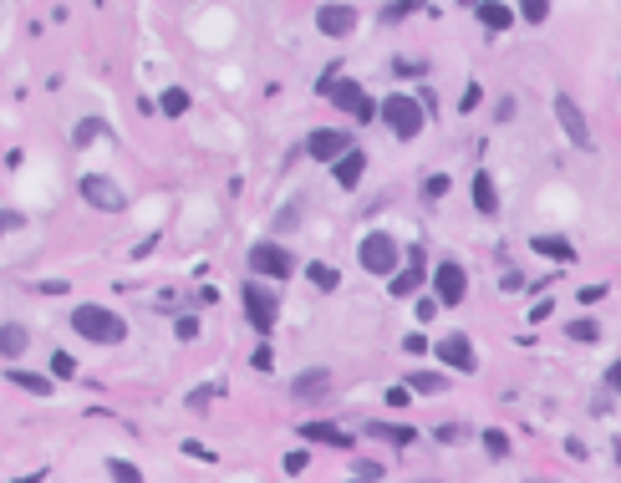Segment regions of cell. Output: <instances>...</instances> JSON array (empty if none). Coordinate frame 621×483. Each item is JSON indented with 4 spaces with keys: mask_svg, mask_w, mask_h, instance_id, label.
I'll return each instance as SVG.
<instances>
[{
    "mask_svg": "<svg viewBox=\"0 0 621 483\" xmlns=\"http://www.w3.org/2000/svg\"><path fill=\"white\" fill-rule=\"evenodd\" d=\"M72 330L87 336V341H97V346L128 341V320L117 316V310H107V305H77V310H72Z\"/></svg>",
    "mask_w": 621,
    "mask_h": 483,
    "instance_id": "cell-1",
    "label": "cell"
},
{
    "mask_svg": "<svg viewBox=\"0 0 621 483\" xmlns=\"http://www.w3.org/2000/svg\"><path fill=\"white\" fill-rule=\"evenodd\" d=\"M316 97L337 102L341 113L362 117V123H372V117H377V102L362 92V82H357V76H337V72H326L321 82H316Z\"/></svg>",
    "mask_w": 621,
    "mask_h": 483,
    "instance_id": "cell-2",
    "label": "cell"
},
{
    "mask_svg": "<svg viewBox=\"0 0 621 483\" xmlns=\"http://www.w3.org/2000/svg\"><path fill=\"white\" fill-rule=\"evenodd\" d=\"M377 117L388 123V133H392L398 143H413L418 133H423V123H428L423 102H418V97H402V92H392V97L377 102Z\"/></svg>",
    "mask_w": 621,
    "mask_h": 483,
    "instance_id": "cell-3",
    "label": "cell"
},
{
    "mask_svg": "<svg viewBox=\"0 0 621 483\" xmlns=\"http://www.w3.org/2000/svg\"><path fill=\"white\" fill-rule=\"evenodd\" d=\"M357 260H362L367 275H398V260H402V244L392 240L388 229H372L357 240Z\"/></svg>",
    "mask_w": 621,
    "mask_h": 483,
    "instance_id": "cell-4",
    "label": "cell"
},
{
    "mask_svg": "<svg viewBox=\"0 0 621 483\" xmlns=\"http://www.w3.org/2000/svg\"><path fill=\"white\" fill-rule=\"evenodd\" d=\"M77 193L92 203V209H103V214H123L128 209V189L107 173H82L77 178Z\"/></svg>",
    "mask_w": 621,
    "mask_h": 483,
    "instance_id": "cell-5",
    "label": "cell"
},
{
    "mask_svg": "<svg viewBox=\"0 0 621 483\" xmlns=\"http://www.w3.org/2000/svg\"><path fill=\"white\" fill-rule=\"evenodd\" d=\"M240 295H245L250 326H255L260 336H271L275 320H281V301H275V291H271V285H260V280H245V285H240Z\"/></svg>",
    "mask_w": 621,
    "mask_h": 483,
    "instance_id": "cell-6",
    "label": "cell"
},
{
    "mask_svg": "<svg viewBox=\"0 0 621 483\" xmlns=\"http://www.w3.org/2000/svg\"><path fill=\"white\" fill-rule=\"evenodd\" d=\"M464 295H468L464 265H458V260H439V265H433V301L439 305H464Z\"/></svg>",
    "mask_w": 621,
    "mask_h": 483,
    "instance_id": "cell-7",
    "label": "cell"
},
{
    "mask_svg": "<svg viewBox=\"0 0 621 483\" xmlns=\"http://www.w3.org/2000/svg\"><path fill=\"white\" fill-rule=\"evenodd\" d=\"M306 153L316 158V163H341L351 153V133H341V127H316L306 138Z\"/></svg>",
    "mask_w": 621,
    "mask_h": 483,
    "instance_id": "cell-8",
    "label": "cell"
},
{
    "mask_svg": "<svg viewBox=\"0 0 621 483\" xmlns=\"http://www.w3.org/2000/svg\"><path fill=\"white\" fill-rule=\"evenodd\" d=\"M250 270H255V275H265V280H285L291 270H296V260H291V254H285L275 240H260L255 250H250Z\"/></svg>",
    "mask_w": 621,
    "mask_h": 483,
    "instance_id": "cell-9",
    "label": "cell"
},
{
    "mask_svg": "<svg viewBox=\"0 0 621 483\" xmlns=\"http://www.w3.org/2000/svg\"><path fill=\"white\" fill-rule=\"evenodd\" d=\"M433 356H439L443 367H453V371H474V367H479V356H474V341H468L464 330H448V336L433 346Z\"/></svg>",
    "mask_w": 621,
    "mask_h": 483,
    "instance_id": "cell-10",
    "label": "cell"
},
{
    "mask_svg": "<svg viewBox=\"0 0 621 483\" xmlns=\"http://www.w3.org/2000/svg\"><path fill=\"white\" fill-rule=\"evenodd\" d=\"M316 31H321V36H331V41L351 36V31H357V5H347V0H337V5H321V11H316Z\"/></svg>",
    "mask_w": 621,
    "mask_h": 483,
    "instance_id": "cell-11",
    "label": "cell"
},
{
    "mask_svg": "<svg viewBox=\"0 0 621 483\" xmlns=\"http://www.w3.org/2000/svg\"><path fill=\"white\" fill-rule=\"evenodd\" d=\"M556 123L566 127V138L576 143V148H591V127H586V113L576 107V97H566V92L556 97Z\"/></svg>",
    "mask_w": 621,
    "mask_h": 483,
    "instance_id": "cell-12",
    "label": "cell"
},
{
    "mask_svg": "<svg viewBox=\"0 0 621 483\" xmlns=\"http://www.w3.org/2000/svg\"><path fill=\"white\" fill-rule=\"evenodd\" d=\"M418 285H423V250H408V270H398V280H392V295H418Z\"/></svg>",
    "mask_w": 621,
    "mask_h": 483,
    "instance_id": "cell-13",
    "label": "cell"
},
{
    "mask_svg": "<svg viewBox=\"0 0 621 483\" xmlns=\"http://www.w3.org/2000/svg\"><path fill=\"white\" fill-rule=\"evenodd\" d=\"M26 346H31V330L21 326V320H5V326H0V356H5V361H21Z\"/></svg>",
    "mask_w": 621,
    "mask_h": 483,
    "instance_id": "cell-14",
    "label": "cell"
},
{
    "mask_svg": "<svg viewBox=\"0 0 621 483\" xmlns=\"http://www.w3.org/2000/svg\"><path fill=\"white\" fill-rule=\"evenodd\" d=\"M362 173H367V153H362V148H351L341 163H331V178H337L341 189H357V183H362Z\"/></svg>",
    "mask_w": 621,
    "mask_h": 483,
    "instance_id": "cell-15",
    "label": "cell"
},
{
    "mask_svg": "<svg viewBox=\"0 0 621 483\" xmlns=\"http://www.w3.org/2000/svg\"><path fill=\"white\" fill-rule=\"evenodd\" d=\"M301 438H306V443H326V448H351V432L331 428V422H306Z\"/></svg>",
    "mask_w": 621,
    "mask_h": 483,
    "instance_id": "cell-16",
    "label": "cell"
},
{
    "mask_svg": "<svg viewBox=\"0 0 621 483\" xmlns=\"http://www.w3.org/2000/svg\"><path fill=\"white\" fill-rule=\"evenodd\" d=\"M474 15H479L484 31H509V25H515V11H509V5H499V0H484V5H474Z\"/></svg>",
    "mask_w": 621,
    "mask_h": 483,
    "instance_id": "cell-17",
    "label": "cell"
},
{
    "mask_svg": "<svg viewBox=\"0 0 621 483\" xmlns=\"http://www.w3.org/2000/svg\"><path fill=\"white\" fill-rule=\"evenodd\" d=\"M530 250H535V254H545V260H566V265L576 260V244H570V240H560V234H535V240H530Z\"/></svg>",
    "mask_w": 621,
    "mask_h": 483,
    "instance_id": "cell-18",
    "label": "cell"
},
{
    "mask_svg": "<svg viewBox=\"0 0 621 483\" xmlns=\"http://www.w3.org/2000/svg\"><path fill=\"white\" fill-rule=\"evenodd\" d=\"M5 377H11L15 387H21V392H31V397H52V392H56V381H52V377H41V371H21V367H11Z\"/></svg>",
    "mask_w": 621,
    "mask_h": 483,
    "instance_id": "cell-19",
    "label": "cell"
},
{
    "mask_svg": "<svg viewBox=\"0 0 621 483\" xmlns=\"http://www.w3.org/2000/svg\"><path fill=\"white\" fill-rule=\"evenodd\" d=\"M326 387H331V371H326V367H310V371H301V377L291 381V392H296V397H321Z\"/></svg>",
    "mask_w": 621,
    "mask_h": 483,
    "instance_id": "cell-20",
    "label": "cell"
},
{
    "mask_svg": "<svg viewBox=\"0 0 621 483\" xmlns=\"http://www.w3.org/2000/svg\"><path fill=\"white\" fill-rule=\"evenodd\" d=\"M474 209H479L484 219H489V214H499V193H494V178L484 173V168L474 173Z\"/></svg>",
    "mask_w": 621,
    "mask_h": 483,
    "instance_id": "cell-21",
    "label": "cell"
},
{
    "mask_svg": "<svg viewBox=\"0 0 621 483\" xmlns=\"http://www.w3.org/2000/svg\"><path fill=\"white\" fill-rule=\"evenodd\" d=\"M362 432H367V438H388V443H398V448H408L418 438L413 428H392V422H367Z\"/></svg>",
    "mask_w": 621,
    "mask_h": 483,
    "instance_id": "cell-22",
    "label": "cell"
},
{
    "mask_svg": "<svg viewBox=\"0 0 621 483\" xmlns=\"http://www.w3.org/2000/svg\"><path fill=\"white\" fill-rule=\"evenodd\" d=\"M402 387H408V392H443V387H448V377H443V371H413V377L402 381Z\"/></svg>",
    "mask_w": 621,
    "mask_h": 483,
    "instance_id": "cell-23",
    "label": "cell"
},
{
    "mask_svg": "<svg viewBox=\"0 0 621 483\" xmlns=\"http://www.w3.org/2000/svg\"><path fill=\"white\" fill-rule=\"evenodd\" d=\"M107 478L113 483H143V473H138V463H128V458H113V463H107Z\"/></svg>",
    "mask_w": 621,
    "mask_h": 483,
    "instance_id": "cell-24",
    "label": "cell"
},
{
    "mask_svg": "<svg viewBox=\"0 0 621 483\" xmlns=\"http://www.w3.org/2000/svg\"><path fill=\"white\" fill-rule=\"evenodd\" d=\"M158 107H163V117H183V113H189V92H183V87H169Z\"/></svg>",
    "mask_w": 621,
    "mask_h": 483,
    "instance_id": "cell-25",
    "label": "cell"
},
{
    "mask_svg": "<svg viewBox=\"0 0 621 483\" xmlns=\"http://www.w3.org/2000/svg\"><path fill=\"white\" fill-rule=\"evenodd\" d=\"M310 285H316V291H321V295H331V291H337V285H341V275H337V270H331V265H310Z\"/></svg>",
    "mask_w": 621,
    "mask_h": 483,
    "instance_id": "cell-26",
    "label": "cell"
},
{
    "mask_svg": "<svg viewBox=\"0 0 621 483\" xmlns=\"http://www.w3.org/2000/svg\"><path fill=\"white\" fill-rule=\"evenodd\" d=\"M566 336H570V341H596V336H601V326H596L591 316H586V320H566Z\"/></svg>",
    "mask_w": 621,
    "mask_h": 483,
    "instance_id": "cell-27",
    "label": "cell"
},
{
    "mask_svg": "<svg viewBox=\"0 0 621 483\" xmlns=\"http://www.w3.org/2000/svg\"><path fill=\"white\" fill-rule=\"evenodd\" d=\"M66 377H77V356H72V351H56V356H52V381H66Z\"/></svg>",
    "mask_w": 621,
    "mask_h": 483,
    "instance_id": "cell-28",
    "label": "cell"
},
{
    "mask_svg": "<svg viewBox=\"0 0 621 483\" xmlns=\"http://www.w3.org/2000/svg\"><path fill=\"white\" fill-rule=\"evenodd\" d=\"M103 133H107V123H103V117H87V123H82L77 133H72V143H77V148H82V143H92V138H103Z\"/></svg>",
    "mask_w": 621,
    "mask_h": 483,
    "instance_id": "cell-29",
    "label": "cell"
},
{
    "mask_svg": "<svg viewBox=\"0 0 621 483\" xmlns=\"http://www.w3.org/2000/svg\"><path fill=\"white\" fill-rule=\"evenodd\" d=\"M443 193H448V173H428V178H423V199L439 203Z\"/></svg>",
    "mask_w": 621,
    "mask_h": 483,
    "instance_id": "cell-30",
    "label": "cell"
},
{
    "mask_svg": "<svg viewBox=\"0 0 621 483\" xmlns=\"http://www.w3.org/2000/svg\"><path fill=\"white\" fill-rule=\"evenodd\" d=\"M484 448H489V458H505L509 453V438L499 428H489V432H484Z\"/></svg>",
    "mask_w": 621,
    "mask_h": 483,
    "instance_id": "cell-31",
    "label": "cell"
},
{
    "mask_svg": "<svg viewBox=\"0 0 621 483\" xmlns=\"http://www.w3.org/2000/svg\"><path fill=\"white\" fill-rule=\"evenodd\" d=\"M173 336H179V341H194V336H199V316H179V320H173Z\"/></svg>",
    "mask_w": 621,
    "mask_h": 483,
    "instance_id": "cell-32",
    "label": "cell"
},
{
    "mask_svg": "<svg viewBox=\"0 0 621 483\" xmlns=\"http://www.w3.org/2000/svg\"><path fill=\"white\" fill-rule=\"evenodd\" d=\"M519 15H525V21H535V25H540L545 15H550V5H545V0H525V5H519Z\"/></svg>",
    "mask_w": 621,
    "mask_h": 483,
    "instance_id": "cell-33",
    "label": "cell"
},
{
    "mask_svg": "<svg viewBox=\"0 0 621 483\" xmlns=\"http://www.w3.org/2000/svg\"><path fill=\"white\" fill-rule=\"evenodd\" d=\"M250 361H255V371H271V367H275V351H271V346H255V356H250Z\"/></svg>",
    "mask_w": 621,
    "mask_h": 483,
    "instance_id": "cell-34",
    "label": "cell"
},
{
    "mask_svg": "<svg viewBox=\"0 0 621 483\" xmlns=\"http://www.w3.org/2000/svg\"><path fill=\"white\" fill-rule=\"evenodd\" d=\"M606 392L621 397V361H611V367H606Z\"/></svg>",
    "mask_w": 621,
    "mask_h": 483,
    "instance_id": "cell-35",
    "label": "cell"
},
{
    "mask_svg": "<svg viewBox=\"0 0 621 483\" xmlns=\"http://www.w3.org/2000/svg\"><path fill=\"white\" fill-rule=\"evenodd\" d=\"M15 229H26V214H0V234H15Z\"/></svg>",
    "mask_w": 621,
    "mask_h": 483,
    "instance_id": "cell-36",
    "label": "cell"
},
{
    "mask_svg": "<svg viewBox=\"0 0 621 483\" xmlns=\"http://www.w3.org/2000/svg\"><path fill=\"white\" fill-rule=\"evenodd\" d=\"M458 107H464V113H474V107H479V87H474V82H468V87H464V97H458Z\"/></svg>",
    "mask_w": 621,
    "mask_h": 483,
    "instance_id": "cell-37",
    "label": "cell"
},
{
    "mask_svg": "<svg viewBox=\"0 0 621 483\" xmlns=\"http://www.w3.org/2000/svg\"><path fill=\"white\" fill-rule=\"evenodd\" d=\"M388 402L392 407H408V402H413V392H408V387H388Z\"/></svg>",
    "mask_w": 621,
    "mask_h": 483,
    "instance_id": "cell-38",
    "label": "cell"
},
{
    "mask_svg": "<svg viewBox=\"0 0 621 483\" xmlns=\"http://www.w3.org/2000/svg\"><path fill=\"white\" fill-rule=\"evenodd\" d=\"M499 285H505V291H525V285H530V280L519 275V270H509V275H505V280H499Z\"/></svg>",
    "mask_w": 621,
    "mask_h": 483,
    "instance_id": "cell-39",
    "label": "cell"
},
{
    "mask_svg": "<svg viewBox=\"0 0 621 483\" xmlns=\"http://www.w3.org/2000/svg\"><path fill=\"white\" fill-rule=\"evenodd\" d=\"M402 15H413V5H382V21H402Z\"/></svg>",
    "mask_w": 621,
    "mask_h": 483,
    "instance_id": "cell-40",
    "label": "cell"
},
{
    "mask_svg": "<svg viewBox=\"0 0 621 483\" xmlns=\"http://www.w3.org/2000/svg\"><path fill=\"white\" fill-rule=\"evenodd\" d=\"M301 468H306V453H301V448H296V453H285V473H301Z\"/></svg>",
    "mask_w": 621,
    "mask_h": 483,
    "instance_id": "cell-41",
    "label": "cell"
},
{
    "mask_svg": "<svg viewBox=\"0 0 621 483\" xmlns=\"http://www.w3.org/2000/svg\"><path fill=\"white\" fill-rule=\"evenodd\" d=\"M433 438H439V443H453V438H464V428H453V422H448V428H433Z\"/></svg>",
    "mask_w": 621,
    "mask_h": 483,
    "instance_id": "cell-42",
    "label": "cell"
},
{
    "mask_svg": "<svg viewBox=\"0 0 621 483\" xmlns=\"http://www.w3.org/2000/svg\"><path fill=\"white\" fill-rule=\"evenodd\" d=\"M439 316V301H418V320H433Z\"/></svg>",
    "mask_w": 621,
    "mask_h": 483,
    "instance_id": "cell-43",
    "label": "cell"
},
{
    "mask_svg": "<svg viewBox=\"0 0 621 483\" xmlns=\"http://www.w3.org/2000/svg\"><path fill=\"white\" fill-rule=\"evenodd\" d=\"M357 483H362V478H357Z\"/></svg>",
    "mask_w": 621,
    "mask_h": 483,
    "instance_id": "cell-44",
    "label": "cell"
}]
</instances>
